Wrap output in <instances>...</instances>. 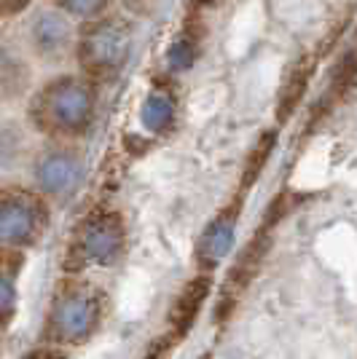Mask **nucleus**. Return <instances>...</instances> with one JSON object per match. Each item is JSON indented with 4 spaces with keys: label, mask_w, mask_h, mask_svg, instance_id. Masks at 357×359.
I'll list each match as a JSON object with an SVG mask.
<instances>
[{
    "label": "nucleus",
    "mask_w": 357,
    "mask_h": 359,
    "mask_svg": "<svg viewBox=\"0 0 357 359\" xmlns=\"http://www.w3.org/2000/svg\"><path fill=\"white\" fill-rule=\"evenodd\" d=\"M94 89L84 78L62 75L35 94L30 116L46 132L81 135L94 118Z\"/></svg>",
    "instance_id": "f257e3e1"
},
{
    "label": "nucleus",
    "mask_w": 357,
    "mask_h": 359,
    "mask_svg": "<svg viewBox=\"0 0 357 359\" xmlns=\"http://www.w3.org/2000/svg\"><path fill=\"white\" fill-rule=\"evenodd\" d=\"M124 252V225L113 212H94L75 231L73 257L78 266H110Z\"/></svg>",
    "instance_id": "f03ea898"
},
{
    "label": "nucleus",
    "mask_w": 357,
    "mask_h": 359,
    "mask_svg": "<svg viewBox=\"0 0 357 359\" xmlns=\"http://www.w3.org/2000/svg\"><path fill=\"white\" fill-rule=\"evenodd\" d=\"M46 228L44 201L30 191L8 188L0 198V239L11 250H22Z\"/></svg>",
    "instance_id": "7ed1b4c3"
},
{
    "label": "nucleus",
    "mask_w": 357,
    "mask_h": 359,
    "mask_svg": "<svg viewBox=\"0 0 357 359\" xmlns=\"http://www.w3.org/2000/svg\"><path fill=\"white\" fill-rule=\"evenodd\" d=\"M129 32L119 22H97L78 46L81 65L89 75L110 78L124 67L129 57Z\"/></svg>",
    "instance_id": "20e7f679"
},
{
    "label": "nucleus",
    "mask_w": 357,
    "mask_h": 359,
    "mask_svg": "<svg viewBox=\"0 0 357 359\" xmlns=\"http://www.w3.org/2000/svg\"><path fill=\"white\" fill-rule=\"evenodd\" d=\"M100 322V300L84 287H73L57 298L51 311V330L60 341H84Z\"/></svg>",
    "instance_id": "39448f33"
},
{
    "label": "nucleus",
    "mask_w": 357,
    "mask_h": 359,
    "mask_svg": "<svg viewBox=\"0 0 357 359\" xmlns=\"http://www.w3.org/2000/svg\"><path fill=\"white\" fill-rule=\"evenodd\" d=\"M35 180L46 196L70 198L78 191V185L84 182V164L70 150H54V153H46L38 161Z\"/></svg>",
    "instance_id": "423d86ee"
},
{
    "label": "nucleus",
    "mask_w": 357,
    "mask_h": 359,
    "mask_svg": "<svg viewBox=\"0 0 357 359\" xmlns=\"http://www.w3.org/2000/svg\"><path fill=\"white\" fill-rule=\"evenodd\" d=\"M30 43L44 60H60L73 46V27L60 11H41L30 25Z\"/></svg>",
    "instance_id": "0eeeda50"
},
{
    "label": "nucleus",
    "mask_w": 357,
    "mask_h": 359,
    "mask_svg": "<svg viewBox=\"0 0 357 359\" xmlns=\"http://www.w3.org/2000/svg\"><path fill=\"white\" fill-rule=\"evenodd\" d=\"M234 236H237V220H234V215L226 212L221 217H215L205 228L202 239L196 244V260H199V266L202 269H215L226 255L231 252Z\"/></svg>",
    "instance_id": "6e6552de"
},
{
    "label": "nucleus",
    "mask_w": 357,
    "mask_h": 359,
    "mask_svg": "<svg viewBox=\"0 0 357 359\" xmlns=\"http://www.w3.org/2000/svg\"><path fill=\"white\" fill-rule=\"evenodd\" d=\"M312 57H301V60H296L287 67L283 86H280V97H277V118L287 121L296 113L301 100H304V94L309 89V83H312Z\"/></svg>",
    "instance_id": "1a4fd4ad"
},
{
    "label": "nucleus",
    "mask_w": 357,
    "mask_h": 359,
    "mask_svg": "<svg viewBox=\"0 0 357 359\" xmlns=\"http://www.w3.org/2000/svg\"><path fill=\"white\" fill-rule=\"evenodd\" d=\"M209 298V279L207 276H199V279H191L188 285L180 290L178 300L169 311V325H172V332L175 335H186L191 325L196 322V316L202 311L205 300Z\"/></svg>",
    "instance_id": "9d476101"
},
{
    "label": "nucleus",
    "mask_w": 357,
    "mask_h": 359,
    "mask_svg": "<svg viewBox=\"0 0 357 359\" xmlns=\"http://www.w3.org/2000/svg\"><path fill=\"white\" fill-rule=\"evenodd\" d=\"M264 252H266V244L264 241H250L242 255L237 257L234 269L228 271V279H226V290H223V300H237V295L250 285L255 273H258V266L264 260Z\"/></svg>",
    "instance_id": "9b49d317"
},
{
    "label": "nucleus",
    "mask_w": 357,
    "mask_h": 359,
    "mask_svg": "<svg viewBox=\"0 0 357 359\" xmlns=\"http://www.w3.org/2000/svg\"><path fill=\"white\" fill-rule=\"evenodd\" d=\"M140 118H143V126L148 132H156V135L169 132L172 123H175V97L169 91H162V89L150 91L145 105H143Z\"/></svg>",
    "instance_id": "f8f14e48"
},
{
    "label": "nucleus",
    "mask_w": 357,
    "mask_h": 359,
    "mask_svg": "<svg viewBox=\"0 0 357 359\" xmlns=\"http://www.w3.org/2000/svg\"><path fill=\"white\" fill-rule=\"evenodd\" d=\"M199 57V35L194 30H183L175 35V41L169 43L167 51V62L172 70H188Z\"/></svg>",
    "instance_id": "ddd939ff"
},
{
    "label": "nucleus",
    "mask_w": 357,
    "mask_h": 359,
    "mask_svg": "<svg viewBox=\"0 0 357 359\" xmlns=\"http://www.w3.org/2000/svg\"><path fill=\"white\" fill-rule=\"evenodd\" d=\"M274 142H277V137H274V132H266V135L258 140V145H255L253 150H250V156H247V161H245V177H242V182H245V188H250L255 180L261 177V172H264V166H266V161L271 158V150H274Z\"/></svg>",
    "instance_id": "4468645a"
},
{
    "label": "nucleus",
    "mask_w": 357,
    "mask_h": 359,
    "mask_svg": "<svg viewBox=\"0 0 357 359\" xmlns=\"http://www.w3.org/2000/svg\"><path fill=\"white\" fill-rule=\"evenodd\" d=\"M0 306H3V322L8 325V319H11L14 306H16V290H14V279H11V273H6V276H3V282H0Z\"/></svg>",
    "instance_id": "2eb2a0df"
},
{
    "label": "nucleus",
    "mask_w": 357,
    "mask_h": 359,
    "mask_svg": "<svg viewBox=\"0 0 357 359\" xmlns=\"http://www.w3.org/2000/svg\"><path fill=\"white\" fill-rule=\"evenodd\" d=\"M60 3L75 16H94L105 6V0H60Z\"/></svg>",
    "instance_id": "dca6fc26"
},
{
    "label": "nucleus",
    "mask_w": 357,
    "mask_h": 359,
    "mask_svg": "<svg viewBox=\"0 0 357 359\" xmlns=\"http://www.w3.org/2000/svg\"><path fill=\"white\" fill-rule=\"evenodd\" d=\"M0 6H3V14L14 16V14H19V11H25V8L30 6V0H0Z\"/></svg>",
    "instance_id": "f3484780"
}]
</instances>
